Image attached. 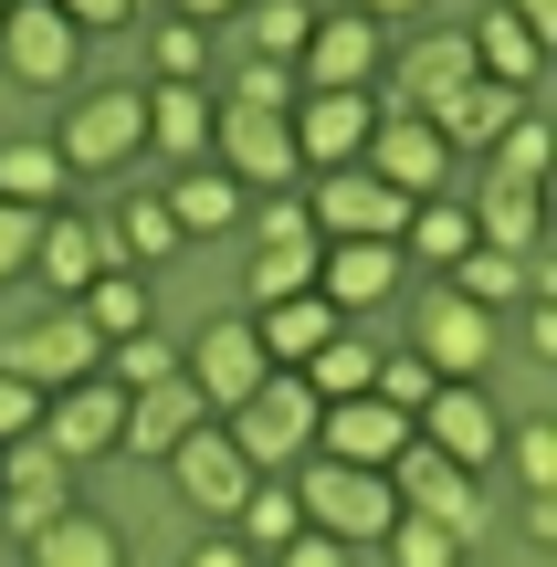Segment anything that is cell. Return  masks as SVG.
I'll return each mask as SVG.
<instances>
[{
	"instance_id": "cell-1",
	"label": "cell",
	"mask_w": 557,
	"mask_h": 567,
	"mask_svg": "<svg viewBox=\"0 0 557 567\" xmlns=\"http://www.w3.org/2000/svg\"><path fill=\"white\" fill-rule=\"evenodd\" d=\"M295 505H306V526L337 536V547H379L390 515H400V494H390V473H369V463H327V452H306V463H295Z\"/></svg>"
},
{
	"instance_id": "cell-2",
	"label": "cell",
	"mask_w": 557,
	"mask_h": 567,
	"mask_svg": "<svg viewBox=\"0 0 557 567\" xmlns=\"http://www.w3.org/2000/svg\"><path fill=\"white\" fill-rule=\"evenodd\" d=\"M316 410H327V400H316L295 368H274L243 410H221V431H231V452H243L252 473H295V463L316 452Z\"/></svg>"
},
{
	"instance_id": "cell-3",
	"label": "cell",
	"mask_w": 557,
	"mask_h": 567,
	"mask_svg": "<svg viewBox=\"0 0 557 567\" xmlns=\"http://www.w3.org/2000/svg\"><path fill=\"white\" fill-rule=\"evenodd\" d=\"M0 368H21V379L53 400V389H74V379H95V368H105V337H95V316H84V305H42L32 326H11V337H0Z\"/></svg>"
},
{
	"instance_id": "cell-4",
	"label": "cell",
	"mask_w": 557,
	"mask_h": 567,
	"mask_svg": "<svg viewBox=\"0 0 557 567\" xmlns=\"http://www.w3.org/2000/svg\"><path fill=\"white\" fill-rule=\"evenodd\" d=\"M495 347H505V326L484 316V305H463L453 284L432 274V295L411 305V358L432 368V379H484V368H495Z\"/></svg>"
},
{
	"instance_id": "cell-5",
	"label": "cell",
	"mask_w": 557,
	"mask_h": 567,
	"mask_svg": "<svg viewBox=\"0 0 557 567\" xmlns=\"http://www.w3.org/2000/svg\"><path fill=\"white\" fill-rule=\"evenodd\" d=\"M179 379L200 389V410L221 421V410H243L252 389L274 379V358H264V337H252V316H210L200 337L179 347Z\"/></svg>"
},
{
	"instance_id": "cell-6",
	"label": "cell",
	"mask_w": 557,
	"mask_h": 567,
	"mask_svg": "<svg viewBox=\"0 0 557 567\" xmlns=\"http://www.w3.org/2000/svg\"><path fill=\"white\" fill-rule=\"evenodd\" d=\"M316 243H400V221H411V200H400L379 168H316Z\"/></svg>"
},
{
	"instance_id": "cell-7",
	"label": "cell",
	"mask_w": 557,
	"mask_h": 567,
	"mask_svg": "<svg viewBox=\"0 0 557 567\" xmlns=\"http://www.w3.org/2000/svg\"><path fill=\"white\" fill-rule=\"evenodd\" d=\"M379 63H390V32L369 11H316L306 53H295V84L306 95H348V84H379Z\"/></svg>"
},
{
	"instance_id": "cell-8",
	"label": "cell",
	"mask_w": 557,
	"mask_h": 567,
	"mask_svg": "<svg viewBox=\"0 0 557 567\" xmlns=\"http://www.w3.org/2000/svg\"><path fill=\"white\" fill-rule=\"evenodd\" d=\"M411 431L442 452V463H463V473H495V442H505V410L484 400V379H442L432 400L411 410Z\"/></svg>"
},
{
	"instance_id": "cell-9",
	"label": "cell",
	"mask_w": 557,
	"mask_h": 567,
	"mask_svg": "<svg viewBox=\"0 0 557 567\" xmlns=\"http://www.w3.org/2000/svg\"><path fill=\"white\" fill-rule=\"evenodd\" d=\"M390 494H400V505H411V515H432V526H453L463 547H474V536H484V473L442 463V452L421 442V431H411V452H400V463H390Z\"/></svg>"
},
{
	"instance_id": "cell-10",
	"label": "cell",
	"mask_w": 557,
	"mask_h": 567,
	"mask_svg": "<svg viewBox=\"0 0 557 567\" xmlns=\"http://www.w3.org/2000/svg\"><path fill=\"white\" fill-rule=\"evenodd\" d=\"M210 168H231L243 189H285V179H306V158H295V116L221 105V126H210Z\"/></svg>"
},
{
	"instance_id": "cell-11",
	"label": "cell",
	"mask_w": 557,
	"mask_h": 567,
	"mask_svg": "<svg viewBox=\"0 0 557 567\" xmlns=\"http://www.w3.org/2000/svg\"><path fill=\"white\" fill-rule=\"evenodd\" d=\"M53 147H63V168H126L147 147V95H137V84H95V95L63 116Z\"/></svg>"
},
{
	"instance_id": "cell-12",
	"label": "cell",
	"mask_w": 557,
	"mask_h": 567,
	"mask_svg": "<svg viewBox=\"0 0 557 567\" xmlns=\"http://www.w3.org/2000/svg\"><path fill=\"white\" fill-rule=\"evenodd\" d=\"M63 505H74V463H63L42 431L0 442V526H11V536H32V526H53Z\"/></svg>"
},
{
	"instance_id": "cell-13",
	"label": "cell",
	"mask_w": 557,
	"mask_h": 567,
	"mask_svg": "<svg viewBox=\"0 0 557 567\" xmlns=\"http://www.w3.org/2000/svg\"><path fill=\"white\" fill-rule=\"evenodd\" d=\"M358 168H379L400 200H432V189L453 179V147L432 137V116H400V105H379V126H369V147H358Z\"/></svg>"
},
{
	"instance_id": "cell-14",
	"label": "cell",
	"mask_w": 557,
	"mask_h": 567,
	"mask_svg": "<svg viewBox=\"0 0 557 567\" xmlns=\"http://www.w3.org/2000/svg\"><path fill=\"white\" fill-rule=\"evenodd\" d=\"M316 452H327V463H369V473H390L400 452H411V410H390L379 389L327 400V410H316Z\"/></svg>"
},
{
	"instance_id": "cell-15",
	"label": "cell",
	"mask_w": 557,
	"mask_h": 567,
	"mask_svg": "<svg viewBox=\"0 0 557 567\" xmlns=\"http://www.w3.org/2000/svg\"><path fill=\"white\" fill-rule=\"evenodd\" d=\"M84 63V32L53 11V0H11V21H0V74L11 84H74Z\"/></svg>"
},
{
	"instance_id": "cell-16",
	"label": "cell",
	"mask_w": 557,
	"mask_h": 567,
	"mask_svg": "<svg viewBox=\"0 0 557 567\" xmlns=\"http://www.w3.org/2000/svg\"><path fill=\"white\" fill-rule=\"evenodd\" d=\"M42 442L63 452V463H95V452H116L126 442V389L105 379H74V389H53V400H42Z\"/></svg>"
},
{
	"instance_id": "cell-17",
	"label": "cell",
	"mask_w": 557,
	"mask_h": 567,
	"mask_svg": "<svg viewBox=\"0 0 557 567\" xmlns=\"http://www.w3.org/2000/svg\"><path fill=\"white\" fill-rule=\"evenodd\" d=\"M168 484H179L189 505L210 515V526H231V505L252 494V463L231 452V431H221V421H200V431H189L179 452H168Z\"/></svg>"
},
{
	"instance_id": "cell-18",
	"label": "cell",
	"mask_w": 557,
	"mask_h": 567,
	"mask_svg": "<svg viewBox=\"0 0 557 567\" xmlns=\"http://www.w3.org/2000/svg\"><path fill=\"white\" fill-rule=\"evenodd\" d=\"M369 126H379L369 84H348V95H295V158L306 168H348L358 147H369Z\"/></svg>"
},
{
	"instance_id": "cell-19",
	"label": "cell",
	"mask_w": 557,
	"mask_h": 567,
	"mask_svg": "<svg viewBox=\"0 0 557 567\" xmlns=\"http://www.w3.org/2000/svg\"><path fill=\"white\" fill-rule=\"evenodd\" d=\"M526 105H537V95H516V84H495V74H463L453 95L432 105V137L453 147V158H463V147H474V158H484V147H495L505 126L526 116Z\"/></svg>"
},
{
	"instance_id": "cell-20",
	"label": "cell",
	"mask_w": 557,
	"mask_h": 567,
	"mask_svg": "<svg viewBox=\"0 0 557 567\" xmlns=\"http://www.w3.org/2000/svg\"><path fill=\"white\" fill-rule=\"evenodd\" d=\"M32 274H42V295H53V305H74L84 284L105 274V231L84 221V210H42V231H32Z\"/></svg>"
},
{
	"instance_id": "cell-21",
	"label": "cell",
	"mask_w": 557,
	"mask_h": 567,
	"mask_svg": "<svg viewBox=\"0 0 557 567\" xmlns=\"http://www.w3.org/2000/svg\"><path fill=\"white\" fill-rule=\"evenodd\" d=\"M442 284H453L463 305H484V316H516L526 295H547V252H495V243H474Z\"/></svg>"
},
{
	"instance_id": "cell-22",
	"label": "cell",
	"mask_w": 557,
	"mask_h": 567,
	"mask_svg": "<svg viewBox=\"0 0 557 567\" xmlns=\"http://www.w3.org/2000/svg\"><path fill=\"white\" fill-rule=\"evenodd\" d=\"M411 274L400 264V243H327V264H316V295L337 305V316H369V305H390V284Z\"/></svg>"
},
{
	"instance_id": "cell-23",
	"label": "cell",
	"mask_w": 557,
	"mask_h": 567,
	"mask_svg": "<svg viewBox=\"0 0 557 567\" xmlns=\"http://www.w3.org/2000/svg\"><path fill=\"white\" fill-rule=\"evenodd\" d=\"M200 421H210V410H200V389H189V379L126 389V442H116V452H147V463H168V452H179Z\"/></svg>"
},
{
	"instance_id": "cell-24",
	"label": "cell",
	"mask_w": 557,
	"mask_h": 567,
	"mask_svg": "<svg viewBox=\"0 0 557 567\" xmlns=\"http://www.w3.org/2000/svg\"><path fill=\"white\" fill-rule=\"evenodd\" d=\"M463 74H474V42H463V32H421L411 53H400V74H390V105H400V116H432Z\"/></svg>"
},
{
	"instance_id": "cell-25",
	"label": "cell",
	"mask_w": 557,
	"mask_h": 567,
	"mask_svg": "<svg viewBox=\"0 0 557 567\" xmlns=\"http://www.w3.org/2000/svg\"><path fill=\"white\" fill-rule=\"evenodd\" d=\"M21 567H126V536L105 526V515L63 505L53 526H32V536H21Z\"/></svg>"
},
{
	"instance_id": "cell-26",
	"label": "cell",
	"mask_w": 557,
	"mask_h": 567,
	"mask_svg": "<svg viewBox=\"0 0 557 567\" xmlns=\"http://www.w3.org/2000/svg\"><path fill=\"white\" fill-rule=\"evenodd\" d=\"M337 326H348V316H337L316 284H306V295H285V305H252V337H264V358H274V368H306L316 347L337 337Z\"/></svg>"
},
{
	"instance_id": "cell-27",
	"label": "cell",
	"mask_w": 557,
	"mask_h": 567,
	"mask_svg": "<svg viewBox=\"0 0 557 567\" xmlns=\"http://www.w3.org/2000/svg\"><path fill=\"white\" fill-rule=\"evenodd\" d=\"M463 210H474V243H495V252H537V243H547V221H537V179H495V168H484Z\"/></svg>"
},
{
	"instance_id": "cell-28",
	"label": "cell",
	"mask_w": 557,
	"mask_h": 567,
	"mask_svg": "<svg viewBox=\"0 0 557 567\" xmlns=\"http://www.w3.org/2000/svg\"><path fill=\"white\" fill-rule=\"evenodd\" d=\"M210 126H221V95H210V84H147V137H158L168 158L200 168L210 158Z\"/></svg>"
},
{
	"instance_id": "cell-29",
	"label": "cell",
	"mask_w": 557,
	"mask_h": 567,
	"mask_svg": "<svg viewBox=\"0 0 557 567\" xmlns=\"http://www.w3.org/2000/svg\"><path fill=\"white\" fill-rule=\"evenodd\" d=\"M463 42H474V74H495V84H516V95H537V74H547V42L526 32V21L505 11V0H495V11H484Z\"/></svg>"
},
{
	"instance_id": "cell-30",
	"label": "cell",
	"mask_w": 557,
	"mask_h": 567,
	"mask_svg": "<svg viewBox=\"0 0 557 567\" xmlns=\"http://www.w3.org/2000/svg\"><path fill=\"white\" fill-rule=\"evenodd\" d=\"M158 200H168V221H179L189 243H200V231H231V221H243V200H252V189L231 179V168H210V158H200V168H179V179H168Z\"/></svg>"
},
{
	"instance_id": "cell-31",
	"label": "cell",
	"mask_w": 557,
	"mask_h": 567,
	"mask_svg": "<svg viewBox=\"0 0 557 567\" xmlns=\"http://www.w3.org/2000/svg\"><path fill=\"white\" fill-rule=\"evenodd\" d=\"M463 252H474V210L463 200H411V221H400V264H432V274H453Z\"/></svg>"
},
{
	"instance_id": "cell-32",
	"label": "cell",
	"mask_w": 557,
	"mask_h": 567,
	"mask_svg": "<svg viewBox=\"0 0 557 567\" xmlns=\"http://www.w3.org/2000/svg\"><path fill=\"white\" fill-rule=\"evenodd\" d=\"M63 189H74V168H63L53 137H11V147H0V200H21V210H63Z\"/></svg>"
},
{
	"instance_id": "cell-33",
	"label": "cell",
	"mask_w": 557,
	"mask_h": 567,
	"mask_svg": "<svg viewBox=\"0 0 557 567\" xmlns=\"http://www.w3.org/2000/svg\"><path fill=\"white\" fill-rule=\"evenodd\" d=\"M74 305H84V316H95V337L116 347V337H137V326L158 316V284H147L137 264H105V274H95V284H84V295H74Z\"/></svg>"
},
{
	"instance_id": "cell-34",
	"label": "cell",
	"mask_w": 557,
	"mask_h": 567,
	"mask_svg": "<svg viewBox=\"0 0 557 567\" xmlns=\"http://www.w3.org/2000/svg\"><path fill=\"white\" fill-rule=\"evenodd\" d=\"M231 536H243L252 557L285 547V536H306V505H295V473H252V494L231 505Z\"/></svg>"
},
{
	"instance_id": "cell-35",
	"label": "cell",
	"mask_w": 557,
	"mask_h": 567,
	"mask_svg": "<svg viewBox=\"0 0 557 567\" xmlns=\"http://www.w3.org/2000/svg\"><path fill=\"white\" fill-rule=\"evenodd\" d=\"M316 264H327V243H252V274H243V316L252 305H285V295H306Z\"/></svg>"
},
{
	"instance_id": "cell-36",
	"label": "cell",
	"mask_w": 557,
	"mask_h": 567,
	"mask_svg": "<svg viewBox=\"0 0 557 567\" xmlns=\"http://www.w3.org/2000/svg\"><path fill=\"white\" fill-rule=\"evenodd\" d=\"M295 379H306V389H316V400H358V389H369V379H379V347H369V337H358V326H337V337H327V347H316V358H306V368H295Z\"/></svg>"
},
{
	"instance_id": "cell-37",
	"label": "cell",
	"mask_w": 557,
	"mask_h": 567,
	"mask_svg": "<svg viewBox=\"0 0 557 567\" xmlns=\"http://www.w3.org/2000/svg\"><path fill=\"white\" fill-rule=\"evenodd\" d=\"M231 32H243L252 63H295V53H306V32H316V11H306V0H243Z\"/></svg>"
},
{
	"instance_id": "cell-38",
	"label": "cell",
	"mask_w": 557,
	"mask_h": 567,
	"mask_svg": "<svg viewBox=\"0 0 557 567\" xmlns=\"http://www.w3.org/2000/svg\"><path fill=\"white\" fill-rule=\"evenodd\" d=\"M179 243H189V231L168 221V200H126L116 231H105V264H137V274H147V264H168Z\"/></svg>"
},
{
	"instance_id": "cell-39",
	"label": "cell",
	"mask_w": 557,
	"mask_h": 567,
	"mask_svg": "<svg viewBox=\"0 0 557 567\" xmlns=\"http://www.w3.org/2000/svg\"><path fill=\"white\" fill-rule=\"evenodd\" d=\"M379 547H390V567H463V557H474L453 526H432V515H411V505L390 515V536H379Z\"/></svg>"
},
{
	"instance_id": "cell-40",
	"label": "cell",
	"mask_w": 557,
	"mask_h": 567,
	"mask_svg": "<svg viewBox=\"0 0 557 567\" xmlns=\"http://www.w3.org/2000/svg\"><path fill=\"white\" fill-rule=\"evenodd\" d=\"M495 463L516 473L526 494H547V484H557V421H505V442H495Z\"/></svg>"
},
{
	"instance_id": "cell-41",
	"label": "cell",
	"mask_w": 557,
	"mask_h": 567,
	"mask_svg": "<svg viewBox=\"0 0 557 567\" xmlns=\"http://www.w3.org/2000/svg\"><path fill=\"white\" fill-rule=\"evenodd\" d=\"M105 379H116V389H158V379H179V347H168L158 326H137V337L105 347Z\"/></svg>"
},
{
	"instance_id": "cell-42",
	"label": "cell",
	"mask_w": 557,
	"mask_h": 567,
	"mask_svg": "<svg viewBox=\"0 0 557 567\" xmlns=\"http://www.w3.org/2000/svg\"><path fill=\"white\" fill-rule=\"evenodd\" d=\"M147 63H158V84H200V74H210V32L168 11V21H158V42H147Z\"/></svg>"
},
{
	"instance_id": "cell-43",
	"label": "cell",
	"mask_w": 557,
	"mask_h": 567,
	"mask_svg": "<svg viewBox=\"0 0 557 567\" xmlns=\"http://www.w3.org/2000/svg\"><path fill=\"white\" fill-rule=\"evenodd\" d=\"M295 95H306V84H295V63H231V95L221 105H264V116H295Z\"/></svg>"
},
{
	"instance_id": "cell-44",
	"label": "cell",
	"mask_w": 557,
	"mask_h": 567,
	"mask_svg": "<svg viewBox=\"0 0 557 567\" xmlns=\"http://www.w3.org/2000/svg\"><path fill=\"white\" fill-rule=\"evenodd\" d=\"M484 158H495V179H547V116H537V105H526V116L505 126V137L484 147Z\"/></svg>"
},
{
	"instance_id": "cell-45",
	"label": "cell",
	"mask_w": 557,
	"mask_h": 567,
	"mask_svg": "<svg viewBox=\"0 0 557 567\" xmlns=\"http://www.w3.org/2000/svg\"><path fill=\"white\" fill-rule=\"evenodd\" d=\"M369 389H379V400H390V410H421V400H432L442 379H432V368H421V358H379V379H369Z\"/></svg>"
},
{
	"instance_id": "cell-46",
	"label": "cell",
	"mask_w": 557,
	"mask_h": 567,
	"mask_svg": "<svg viewBox=\"0 0 557 567\" xmlns=\"http://www.w3.org/2000/svg\"><path fill=\"white\" fill-rule=\"evenodd\" d=\"M252 243H316V210L306 200H252Z\"/></svg>"
},
{
	"instance_id": "cell-47",
	"label": "cell",
	"mask_w": 557,
	"mask_h": 567,
	"mask_svg": "<svg viewBox=\"0 0 557 567\" xmlns=\"http://www.w3.org/2000/svg\"><path fill=\"white\" fill-rule=\"evenodd\" d=\"M32 231H42V210L0 200V284H11V274H32Z\"/></svg>"
},
{
	"instance_id": "cell-48",
	"label": "cell",
	"mask_w": 557,
	"mask_h": 567,
	"mask_svg": "<svg viewBox=\"0 0 557 567\" xmlns=\"http://www.w3.org/2000/svg\"><path fill=\"white\" fill-rule=\"evenodd\" d=\"M21 431H42V389L21 368H0V442H21Z\"/></svg>"
},
{
	"instance_id": "cell-49",
	"label": "cell",
	"mask_w": 557,
	"mask_h": 567,
	"mask_svg": "<svg viewBox=\"0 0 557 567\" xmlns=\"http://www.w3.org/2000/svg\"><path fill=\"white\" fill-rule=\"evenodd\" d=\"M274 567H358V547H337V536H285V547H274Z\"/></svg>"
},
{
	"instance_id": "cell-50",
	"label": "cell",
	"mask_w": 557,
	"mask_h": 567,
	"mask_svg": "<svg viewBox=\"0 0 557 567\" xmlns=\"http://www.w3.org/2000/svg\"><path fill=\"white\" fill-rule=\"evenodd\" d=\"M63 21H74V32H126V21H137V0H53Z\"/></svg>"
},
{
	"instance_id": "cell-51",
	"label": "cell",
	"mask_w": 557,
	"mask_h": 567,
	"mask_svg": "<svg viewBox=\"0 0 557 567\" xmlns=\"http://www.w3.org/2000/svg\"><path fill=\"white\" fill-rule=\"evenodd\" d=\"M189 567H264V557H252V547H243V536H231V526H221V536H200V547H189Z\"/></svg>"
},
{
	"instance_id": "cell-52",
	"label": "cell",
	"mask_w": 557,
	"mask_h": 567,
	"mask_svg": "<svg viewBox=\"0 0 557 567\" xmlns=\"http://www.w3.org/2000/svg\"><path fill=\"white\" fill-rule=\"evenodd\" d=\"M516 526H526V547H557V494H526Z\"/></svg>"
},
{
	"instance_id": "cell-53",
	"label": "cell",
	"mask_w": 557,
	"mask_h": 567,
	"mask_svg": "<svg viewBox=\"0 0 557 567\" xmlns=\"http://www.w3.org/2000/svg\"><path fill=\"white\" fill-rule=\"evenodd\" d=\"M168 11H179V21H200V32H210V21L231 32V21H243V0H168Z\"/></svg>"
},
{
	"instance_id": "cell-54",
	"label": "cell",
	"mask_w": 557,
	"mask_h": 567,
	"mask_svg": "<svg viewBox=\"0 0 557 567\" xmlns=\"http://www.w3.org/2000/svg\"><path fill=\"white\" fill-rule=\"evenodd\" d=\"M358 11H369L379 32H390V21H421V11H432V0H358Z\"/></svg>"
},
{
	"instance_id": "cell-55",
	"label": "cell",
	"mask_w": 557,
	"mask_h": 567,
	"mask_svg": "<svg viewBox=\"0 0 557 567\" xmlns=\"http://www.w3.org/2000/svg\"><path fill=\"white\" fill-rule=\"evenodd\" d=\"M505 11H516V21H526V32H537V42L557 32V0H505Z\"/></svg>"
},
{
	"instance_id": "cell-56",
	"label": "cell",
	"mask_w": 557,
	"mask_h": 567,
	"mask_svg": "<svg viewBox=\"0 0 557 567\" xmlns=\"http://www.w3.org/2000/svg\"><path fill=\"white\" fill-rule=\"evenodd\" d=\"M0 21H11V0H0Z\"/></svg>"
}]
</instances>
